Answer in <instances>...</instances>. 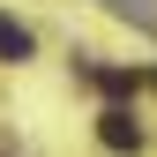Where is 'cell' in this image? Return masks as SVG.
Returning <instances> with one entry per match:
<instances>
[{
	"mask_svg": "<svg viewBox=\"0 0 157 157\" xmlns=\"http://www.w3.org/2000/svg\"><path fill=\"white\" fill-rule=\"evenodd\" d=\"M97 142L120 150V157H135V150H142V120H135L127 105H105V112H97Z\"/></svg>",
	"mask_w": 157,
	"mask_h": 157,
	"instance_id": "cell-1",
	"label": "cell"
},
{
	"mask_svg": "<svg viewBox=\"0 0 157 157\" xmlns=\"http://www.w3.org/2000/svg\"><path fill=\"white\" fill-rule=\"evenodd\" d=\"M82 75H90L105 97H127V90H135V67H97V60H82Z\"/></svg>",
	"mask_w": 157,
	"mask_h": 157,
	"instance_id": "cell-2",
	"label": "cell"
},
{
	"mask_svg": "<svg viewBox=\"0 0 157 157\" xmlns=\"http://www.w3.org/2000/svg\"><path fill=\"white\" fill-rule=\"evenodd\" d=\"M0 60H30V30L0 15Z\"/></svg>",
	"mask_w": 157,
	"mask_h": 157,
	"instance_id": "cell-3",
	"label": "cell"
},
{
	"mask_svg": "<svg viewBox=\"0 0 157 157\" xmlns=\"http://www.w3.org/2000/svg\"><path fill=\"white\" fill-rule=\"evenodd\" d=\"M112 15H127V23H157V8H150V0H112Z\"/></svg>",
	"mask_w": 157,
	"mask_h": 157,
	"instance_id": "cell-4",
	"label": "cell"
},
{
	"mask_svg": "<svg viewBox=\"0 0 157 157\" xmlns=\"http://www.w3.org/2000/svg\"><path fill=\"white\" fill-rule=\"evenodd\" d=\"M150 90H157V75H150Z\"/></svg>",
	"mask_w": 157,
	"mask_h": 157,
	"instance_id": "cell-5",
	"label": "cell"
}]
</instances>
